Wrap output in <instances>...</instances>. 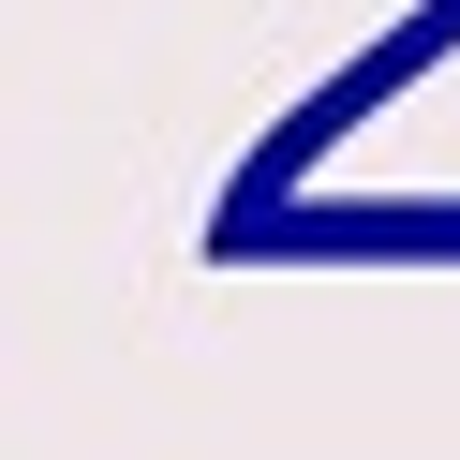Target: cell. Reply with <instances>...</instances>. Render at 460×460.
Masks as SVG:
<instances>
[]
</instances>
